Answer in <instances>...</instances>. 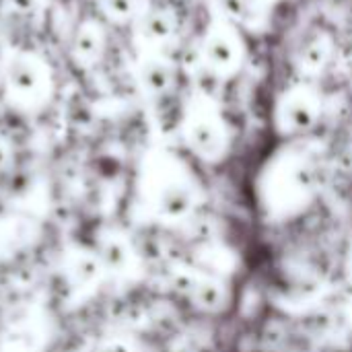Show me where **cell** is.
<instances>
[{
	"label": "cell",
	"instance_id": "7a4b0ae2",
	"mask_svg": "<svg viewBox=\"0 0 352 352\" xmlns=\"http://www.w3.org/2000/svg\"><path fill=\"white\" fill-rule=\"evenodd\" d=\"M212 33L206 41V54L214 68L219 70H233L239 62V45L235 43V37L229 33L231 29L225 27H212Z\"/></svg>",
	"mask_w": 352,
	"mask_h": 352
},
{
	"label": "cell",
	"instance_id": "8992f818",
	"mask_svg": "<svg viewBox=\"0 0 352 352\" xmlns=\"http://www.w3.org/2000/svg\"><path fill=\"white\" fill-rule=\"evenodd\" d=\"M144 85L153 91H163L171 85V72L165 64L161 62H153L151 66H146L144 70Z\"/></svg>",
	"mask_w": 352,
	"mask_h": 352
},
{
	"label": "cell",
	"instance_id": "5b68a950",
	"mask_svg": "<svg viewBox=\"0 0 352 352\" xmlns=\"http://www.w3.org/2000/svg\"><path fill=\"white\" fill-rule=\"evenodd\" d=\"M171 21L165 12H151L146 19H144V33L153 39H165L171 35Z\"/></svg>",
	"mask_w": 352,
	"mask_h": 352
},
{
	"label": "cell",
	"instance_id": "277c9868",
	"mask_svg": "<svg viewBox=\"0 0 352 352\" xmlns=\"http://www.w3.org/2000/svg\"><path fill=\"white\" fill-rule=\"evenodd\" d=\"M101 33L95 25L87 23L78 29L76 39H74V56L82 62H91L99 56L101 52Z\"/></svg>",
	"mask_w": 352,
	"mask_h": 352
},
{
	"label": "cell",
	"instance_id": "ba28073f",
	"mask_svg": "<svg viewBox=\"0 0 352 352\" xmlns=\"http://www.w3.org/2000/svg\"><path fill=\"white\" fill-rule=\"evenodd\" d=\"M33 2L35 0H12V6H16V10H21V12H27L33 8Z\"/></svg>",
	"mask_w": 352,
	"mask_h": 352
},
{
	"label": "cell",
	"instance_id": "52a82bcc",
	"mask_svg": "<svg viewBox=\"0 0 352 352\" xmlns=\"http://www.w3.org/2000/svg\"><path fill=\"white\" fill-rule=\"evenodd\" d=\"M136 10V0H105V12L113 21H128Z\"/></svg>",
	"mask_w": 352,
	"mask_h": 352
},
{
	"label": "cell",
	"instance_id": "3957f363",
	"mask_svg": "<svg viewBox=\"0 0 352 352\" xmlns=\"http://www.w3.org/2000/svg\"><path fill=\"white\" fill-rule=\"evenodd\" d=\"M8 85L19 95L35 93L37 87L41 85V76H39L37 66L31 60H25V58L12 60V64L8 66Z\"/></svg>",
	"mask_w": 352,
	"mask_h": 352
},
{
	"label": "cell",
	"instance_id": "6da1fadb",
	"mask_svg": "<svg viewBox=\"0 0 352 352\" xmlns=\"http://www.w3.org/2000/svg\"><path fill=\"white\" fill-rule=\"evenodd\" d=\"M316 95L309 91V87H293L285 99H283V107L280 113L285 116V124L293 130H303L307 126L314 124L316 120Z\"/></svg>",
	"mask_w": 352,
	"mask_h": 352
}]
</instances>
